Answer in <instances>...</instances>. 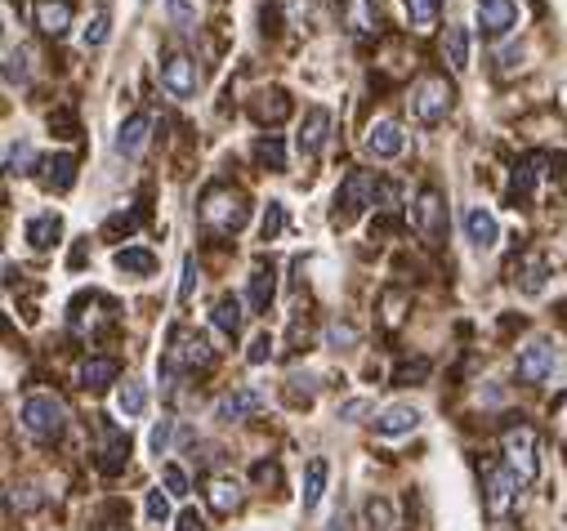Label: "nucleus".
<instances>
[{
    "label": "nucleus",
    "instance_id": "2eb2a0df",
    "mask_svg": "<svg viewBox=\"0 0 567 531\" xmlns=\"http://www.w3.org/2000/svg\"><path fill=\"white\" fill-rule=\"evenodd\" d=\"M465 237L474 241V250H496V241H501V224H496L492 210L469 206L465 210Z\"/></svg>",
    "mask_w": 567,
    "mask_h": 531
},
{
    "label": "nucleus",
    "instance_id": "c03bdc74",
    "mask_svg": "<svg viewBox=\"0 0 567 531\" xmlns=\"http://www.w3.org/2000/svg\"><path fill=\"white\" fill-rule=\"evenodd\" d=\"M192 291H197V259H184V277H179V299H192Z\"/></svg>",
    "mask_w": 567,
    "mask_h": 531
},
{
    "label": "nucleus",
    "instance_id": "f3484780",
    "mask_svg": "<svg viewBox=\"0 0 567 531\" xmlns=\"http://www.w3.org/2000/svg\"><path fill=\"white\" fill-rule=\"evenodd\" d=\"M23 237H27V246H32V250H50L54 241L63 237V215H59V210L32 215V219H27V228H23Z\"/></svg>",
    "mask_w": 567,
    "mask_h": 531
},
{
    "label": "nucleus",
    "instance_id": "5701e85b",
    "mask_svg": "<svg viewBox=\"0 0 567 531\" xmlns=\"http://www.w3.org/2000/svg\"><path fill=\"white\" fill-rule=\"evenodd\" d=\"M273 295H277V273H273V264H259L255 273H251V308L255 313H268V304H273Z\"/></svg>",
    "mask_w": 567,
    "mask_h": 531
},
{
    "label": "nucleus",
    "instance_id": "4be33fe9",
    "mask_svg": "<svg viewBox=\"0 0 567 531\" xmlns=\"http://www.w3.org/2000/svg\"><path fill=\"white\" fill-rule=\"evenodd\" d=\"M117 371H121V366L112 362V357H85L81 371H76V375H81L85 389H103V384L117 380Z\"/></svg>",
    "mask_w": 567,
    "mask_h": 531
},
{
    "label": "nucleus",
    "instance_id": "37998d69",
    "mask_svg": "<svg viewBox=\"0 0 567 531\" xmlns=\"http://www.w3.org/2000/svg\"><path fill=\"white\" fill-rule=\"evenodd\" d=\"M326 344H331V349H340V344H358V331H353L349 322H335L331 331H326Z\"/></svg>",
    "mask_w": 567,
    "mask_h": 531
},
{
    "label": "nucleus",
    "instance_id": "393cba45",
    "mask_svg": "<svg viewBox=\"0 0 567 531\" xmlns=\"http://www.w3.org/2000/svg\"><path fill=\"white\" fill-rule=\"evenodd\" d=\"M206 496H210V509H215V514H233V509H242V487H237L233 478H215Z\"/></svg>",
    "mask_w": 567,
    "mask_h": 531
},
{
    "label": "nucleus",
    "instance_id": "9b49d317",
    "mask_svg": "<svg viewBox=\"0 0 567 531\" xmlns=\"http://www.w3.org/2000/svg\"><path fill=\"white\" fill-rule=\"evenodd\" d=\"M474 18L487 36H509L518 27V5L514 0H474Z\"/></svg>",
    "mask_w": 567,
    "mask_h": 531
},
{
    "label": "nucleus",
    "instance_id": "58836bf2",
    "mask_svg": "<svg viewBox=\"0 0 567 531\" xmlns=\"http://www.w3.org/2000/svg\"><path fill=\"white\" fill-rule=\"evenodd\" d=\"M170 433H175V420H161V424H152V433H148V447H152V456H166V451H170Z\"/></svg>",
    "mask_w": 567,
    "mask_h": 531
},
{
    "label": "nucleus",
    "instance_id": "6ab92c4d",
    "mask_svg": "<svg viewBox=\"0 0 567 531\" xmlns=\"http://www.w3.org/2000/svg\"><path fill=\"white\" fill-rule=\"evenodd\" d=\"M112 264H117V273H126V277H152V273H157V255H152L148 246L117 250V255H112Z\"/></svg>",
    "mask_w": 567,
    "mask_h": 531
},
{
    "label": "nucleus",
    "instance_id": "f704fd0d",
    "mask_svg": "<svg viewBox=\"0 0 567 531\" xmlns=\"http://www.w3.org/2000/svg\"><path fill=\"white\" fill-rule=\"evenodd\" d=\"M27 59L32 54L18 45V50H5V85H27Z\"/></svg>",
    "mask_w": 567,
    "mask_h": 531
},
{
    "label": "nucleus",
    "instance_id": "6e6552de",
    "mask_svg": "<svg viewBox=\"0 0 567 531\" xmlns=\"http://www.w3.org/2000/svg\"><path fill=\"white\" fill-rule=\"evenodd\" d=\"M197 63L188 59V54H170L166 63H161V90L170 94V99H192V94H197Z\"/></svg>",
    "mask_w": 567,
    "mask_h": 531
},
{
    "label": "nucleus",
    "instance_id": "de8ad7c7",
    "mask_svg": "<svg viewBox=\"0 0 567 531\" xmlns=\"http://www.w3.org/2000/svg\"><path fill=\"white\" fill-rule=\"evenodd\" d=\"M367 411H371V402L353 398V402H344V407H340V420H358V415H367Z\"/></svg>",
    "mask_w": 567,
    "mask_h": 531
},
{
    "label": "nucleus",
    "instance_id": "f8f14e48",
    "mask_svg": "<svg viewBox=\"0 0 567 531\" xmlns=\"http://www.w3.org/2000/svg\"><path fill=\"white\" fill-rule=\"evenodd\" d=\"M371 424H376V438H407V433L420 429V411L411 407V402H393V407H384Z\"/></svg>",
    "mask_w": 567,
    "mask_h": 531
},
{
    "label": "nucleus",
    "instance_id": "2f4dec72",
    "mask_svg": "<svg viewBox=\"0 0 567 531\" xmlns=\"http://www.w3.org/2000/svg\"><path fill=\"white\" fill-rule=\"evenodd\" d=\"M36 166V148L27 139H18V143H9V152H5V170L9 175H27V170Z\"/></svg>",
    "mask_w": 567,
    "mask_h": 531
},
{
    "label": "nucleus",
    "instance_id": "ddd939ff",
    "mask_svg": "<svg viewBox=\"0 0 567 531\" xmlns=\"http://www.w3.org/2000/svg\"><path fill=\"white\" fill-rule=\"evenodd\" d=\"M523 487L514 469H487V514L505 518L509 505H514V491Z\"/></svg>",
    "mask_w": 567,
    "mask_h": 531
},
{
    "label": "nucleus",
    "instance_id": "dca6fc26",
    "mask_svg": "<svg viewBox=\"0 0 567 531\" xmlns=\"http://www.w3.org/2000/svg\"><path fill=\"white\" fill-rule=\"evenodd\" d=\"M148 134H152V112H134L130 121H121L112 148H117V157H139L143 143H148Z\"/></svg>",
    "mask_w": 567,
    "mask_h": 531
},
{
    "label": "nucleus",
    "instance_id": "cd10ccee",
    "mask_svg": "<svg viewBox=\"0 0 567 531\" xmlns=\"http://www.w3.org/2000/svg\"><path fill=\"white\" fill-rule=\"evenodd\" d=\"M344 23L349 32H371L376 27V0H344Z\"/></svg>",
    "mask_w": 567,
    "mask_h": 531
},
{
    "label": "nucleus",
    "instance_id": "473e14b6",
    "mask_svg": "<svg viewBox=\"0 0 567 531\" xmlns=\"http://www.w3.org/2000/svg\"><path fill=\"white\" fill-rule=\"evenodd\" d=\"M255 161H259V166H268V170H286V148H282V139H273V134H268V139H259V143H255Z\"/></svg>",
    "mask_w": 567,
    "mask_h": 531
},
{
    "label": "nucleus",
    "instance_id": "0eeeda50",
    "mask_svg": "<svg viewBox=\"0 0 567 531\" xmlns=\"http://www.w3.org/2000/svg\"><path fill=\"white\" fill-rule=\"evenodd\" d=\"M411 228H416L429 246H438V241H442V233H447V206H442L438 188H425L416 197V206H411Z\"/></svg>",
    "mask_w": 567,
    "mask_h": 531
},
{
    "label": "nucleus",
    "instance_id": "1a4fd4ad",
    "mask_svg": "<svg viewBox=\"0 0 567 531\" xmlns=\"http://www.w3.org/2000/svg\"><path fill=\"white\" fill-rule=\"evenodd\" d=\"M554 366H559V353H554L550 340H532L523 353H518V380L527 384H545L554 375Z\"/></svg>",
    "mask_w": 567,
    "mask_h": 531
},
{
    "label": "nucleus",
    "instance_id": "f257e3e1",
    "mask_svg": "<svg viewBox=\"0 0 567 531\" xmlns=\"http://www.w3.org/2000/svg\"><path fill=\"white\" fill-rule=\"evenodd\" d=\"M246 219H251V206H246L242 192L224 188V183L206 188V197H201V224L206 228H215V233H237V228H246Z\"/></svg>",
    "mask_w": 567,
    "mask_h": 531
},
{
    "label": "nucleus",
    "instance_id": "412c9836",
    "mask_svg": "<svg viewBox=\"0 0 567 531\" xmlns=\"http://www.w3.org/2000/svg\"><path fill=\"white\" fill-rule=\"evenodd\" d=\"M326 460L317 456V460H309V473H304V491H300V509L304 514H313L317 505H322V496H326Z\"/></svg>",
    "mask_w": 567,
    "mask_h": 531
},
{
    "label": "nucleus",
    "instance_id": "09e8293b",
    "mask_svg": "<svg viewBox=\"0 0 567 531\" xmlns=\"http://www.w3.org/2000/svg\"><path fill=\"white\" fill-rule=\"evenodd\" d=\"M326 531H353V527H349V518H335V523L326 527Z\"/></svg>",
    "mask_w": 567,
    "mask_h": 531
},
{
    "label": "nucleus",
    "instance_id": "7c9ffc66",
    "mask_svg": "<svg viewBox=\"0 0 567 531\" xmlns=\"http://www.w3.org/2000/svg\"><path fill=\"white\" fill-rule=\"evenodd\" d=\"M438 14H442V0H407V18L416 32H429L438 23Z\"/></svg>",
    "mask_w": 567,
    "mask_h": 531
},
{
    "label": "nucleus",
    "instance_id": "bb28decb",
    "mask_svg": "<svg viewBox=\"0 0 567 531\" xmlns=\"http://www.w3.org/2000/svg\"><path fill=\"white\" fill-rule=\"evenodd\" d=\"M251 112H255V121H268V125L282 121L286 112H291V103H286V90H264V94L255 99Z\"/></svg>",
    "mask_w": 567,
    "mask_h": 531
},
{
    "label": "nucleus",
    "instance_id": "423d86ee",
    "mask_svg": "<svg viewBox=\"0 0 567 531\" xmlns=\"http://www.w3.org/2000/svg\"><path fill=\"white\" fill-rule=\"evenodd\" d=\"M505 469L518 473V482H532L541 473V460H536V433L527 424H514L505 429Z\"/></svg>",
    "mask_w": 567,
    "mask_h": 531
},
{
    "label": "nucleus",
    "instance_id": "79ce46f5",
    "mask_svg": "<svg viewBox=\"0 0 567 531\" xmlns=\"http://www.w3.org/2000/svg\"><path fill=\"white\" fill-rule=\"evenodd\" d=\"M367 518H371V531H376V523H380V531H393V509H389V500H371V505H367Z\"/></svg>",
    "mask_w": 567,
    "mask_h": 531
},
{
    "label": "nucleus",
    "instance_id": "7ed1b4c3",
    "mask_svg": "<svg viewBox=\"0 0 567 531\" xmlns=\"http://www.w3.org/2000/svg\"><path fill=\"white\" fill-rule=\"evenodd\" d=\"M376 201V175H367V170H353L349 179L340 183V192H335V210H331V224L335 228H349L353 219L362 215V210Z\"/></svg>",
    "mask_w": 567,
    "mask_h": 531
},
{
    "label": "nucleus",
    "instance_id": "c756f323",
    "mask_svg": "<svg viewBox=\"0 0 567 531\" xmlns=\"http://www.w3.org/2000/svg\"><path fill=\"white\" fill-rule=\"evenodd\" d=\"M210 317H215V326H219L224 335H237V331H242V299H237V295H224Z\"/></svg>",
    "mask_w": 567,
    "mask_h": 531
},
{
    "label": "nucleus",
    "instance_id": "ea45409f",
    "mask_svg": "<svg viewBox=\"0 0 567 531\" xmlns=\"http://www.w3.org/2000/svg\"><path fill=\"white\" fill-rule=\"evenodd\" d=\"M268 357H273V335L259 331L255 340H251V349H246V362H251V366H264Z\"/></svg>",
    "mask_w": 567,
    "mask_h": 531
},
{
    "label": "nucleus",
    "instance_id": "39448f33",
    "mask_svg": "<svg viewBox=\"0 0 567 531\" xmlns=\"http://www.w3.org/2000/svg\"><path fill=\"white\" fill-rule=\"evenodd\" d=\"M210 340L192 326H170L166 335V366H179V371H197V366H210Z\"/></svg>",
    "mask_w": 567,
    "mask_h": 531
},
{
    "label": "nucleus",
    "instance_id": "72a5a7b5",
    "mask_svg": "<svg viewBox=\"0 0 567 531\" xmlns=\"http://www.w3.org/2000/svg\"><path fill=\"white\" fill-rule=\"evenodd\" d=\"M103 456H108V460H103V469L117 473V469H121V460L130 456V438H126V433L112 429V433H108V447H103Z\"/></svg>",
    "mask_w": 567,
    "mask_h": 531
},
{
    "label": "nucleus",
    "instance_id": "a19ab883",
    "mask_svg": "<svg viewBox=\"0 0 567 531\" xmlns=\"http://www.w3.org/2000/svg\"><path fill=\"white\" fill-rule=\"evenodd\" d=\"M161 482H166L170 496H188V473L179 469V465H166V469H161Z\"/></svg>",
    "mask_w": 567,
    "mask_h": 531
},
{
    "label": "nucleus",
    "instance_id": "a878e982",
    "mask_svg": "<svg viewBox=\"0 0 567 531\" xmlns=\"http://www.w3.org/2000/svg\"><path fill=\"white\" fill-rule=\"evenodd\" d=\"M143 411H148V393H143V384L126 380L117 389V415H121V420H139Z\"/></svg>",
    "mask_w": 567,
    "mask_h": 531
},
{
    "label": "nucleus",
    "instance_id": "c85d7f7f",
    "mask_svg": "<svg viewBox=\"0 0 567 531\" xmlns=\"http://www.w3.org/2000/svg\"><path fill=\"white\" fill-rule=\"evenodd\" d=\"M442 54H447L451 72H465L469 67V32L465 27H447V45H442Z\"/></svg>",
    "mask_w": 567,
    "mask_h": 531
},
{
    "label": "nucleus",
    "instance_id": "8fccbe9b",
    "mask_svg": "<svg viewBox=\"0 0 567 531\" xmlns=\"http://www.w3.org/2000/svg\"><path fill=\"white\" fill-rule=\"evenodd\" d=\"M148 5H152V0H148Z\"/></svg>",
    "mask_w": 567,
    "mask_h": 531
},
{
    "label": "nucleus",
    "instance_id": "a18cd8bd",
    "mask_svg": "<svg viewBox=\"0 0 567 531\" xmlns=\"http://www.w3.org/2000/svg\"><path fill=\"white\" fill-rule=\"evenodd\" d=\"M179 531H210V527H206V518H201L197 509H184V514H179Z\"/></svg>",
    "mask_w": 567,
    "mask_h": 531
},
{
    "label": "nucleus",
    "instance_id": "e433bc0d",
    "mask_svg": "<svg viewBox=\"0 0 567 531\" xmlns=\"http://www.w3.org/2000/svg\"><path fill=\"white\" fill-rule=\"evenodd\" d=\"M282 224H286V215H282V201H268L264 219H259V237H264V241H277V233H282Z\"/></svg>",
    "mask_w": 567,
    "mask_h": 531
},
{
    "label": "nucleus",
    "instance_id": "a211bd4d",
    "mask_svg": "<svg viewBox=\"0 0 567 531\" xmlns=\"http://www.w3.org/2000/svg\"><path fill=\"white\" fill-rule=\"evenodd\" d=\"M259 407H264V393H259V389H233L228 398H219L215 415H219V420L233 424V420H251Z\"/></svg>",
    "mask_w": 567,
    "mask_h": 531
},
{
    "label": "nucleus",
    "instance_id": "4468645a",
    "mask_svg": "<svg viewBox=\"0 0 567 531\" xmlns=\"http://www.w3.org/2000/svg\"><path fill=\"white\" fill-rule=\"evenodd\" d=\"M402 148H407V134H402L398 121H376V125L367 130V152H371L376 161L402 157Z\"/></svg>",
    "mask_w": 567,
    "mask_h": 531
},
{
    "label": "nucleus",
    "instance_id": "f03ea898",
    "mask_svg": "<svg viewBox=\"0 0 567 531\" xmlns=\"http://www.w3.org/2000/svg\"><path fill=\"white\" fill-rule=\"evenodd\" d=\"M18 420H23V429L32 433V438H41V442H50V438H59L63 433V424H67V407L54 393H32V398L18 407Z\"/></svg>",
    "mask_w": 567,
    "mask_h": 531
},
{
    "label": "nucleus",
    "instance_id": "20e7f679",
    "mask_svg": "<svg viewBox=\"0 0 567 531\" xmlns=\"http://www.w3.org/2000/svg\"><path fill=\"white\" fill-rule=\"evenodd\" d=\"M447 112H451V85L442 76H420L411 85V117L420 125H438L447 121Z\"/></svg>",
    "mask_w": 567,
    "mask_h": 531
},
{
    "label": "nucleus",
    "instance_id": "9d476101",
    "mask_svg": "<svg viewBox=\"0 0 567 531\" xmlns=\"http://www.w3.org/2000/svg\"><path fill=\"white\" fill-rule=\"evenodd\" d=\"M326 134H331V112L326 108H309L300 121V134H295V152H300L304 161H313L317 152L326 148Z\"/></svg>",
    "mask_w": 567,
    "mask_h": 531
},
{
    "label": "nucleus",
    "instance_id": "c9c22d12",
    "mask_svg": "<svg viewBox=\"0 0 567 531\" xmlns=\"http://www.w3.org/2000/svg\"><path fill=\"white\" fill-rule=\"evenodd\" d=\"M108 32H112V18H108V9H99V14L85 23V32H81V41H85V50H94V45H103L108 41Z\"/></svg>",
    "mask_w": 567,
    "mask_h": 531
},
{
    "label": "nucleus",
    "instance_id": "49530a36",
    "mask_svg": "<svg viewBox=\"0 0 567 531\" xmlns=\"http://www.w3.org/2000/svg\"><path fill=\"white\" fill-rule=\"evenodd\" d=\"M170 18H175V27H188L192 23V5L188 0H170Z\"/></svg>",
    "mask_w": 567,
    "mask_h": 531
},
{
    "label": "nucleus",
    "instance_id": "4c0bfd02",
    "mask_svg": "<svg viewBox=\"0 0 567 531\" xmlns=\"http://www.w3.org/2000/svg\"><path fill=\"white\" fill-rule=\"evenodd\" d=\"M143 509H148V523H166V518H170V491L152 487L148 500H143Z\"/></svg>",
    "mask_w": 567,
    "mask_h": 531
},
{
    "label": "nucleus",
    "instance_id": "b1692460",
    "mask_svg": "<svg viewBox=\"0 0 567 531\" xmlns=\"http://www.w3.org/2000/svg\"><path fill=\"white\" fill-rule=\"evenodd\" d=\"M45 188L50 192H67L72 188V179H76V157L72 152H59V157H50V166H45Z\"/></svg>",
    "mask_w": 567,
    "mask_h": 531
},
{
    "label": "nucleus",
    "instance_id": "aec40b11",
    "mask_svg": "<svg viewBox=\"0 0 567 531\" xmlns=\"http://www.w3.org/2000/svg\"><path fill=\"white\" fill-rule=\"evenodd\" d=\"M36 27H41L45 36H63L67 27H72V5H67V0H41V5H36Z\"/></svg>",
    "mask_w": 567,
    "mask_h": 531
}]
</instances>
